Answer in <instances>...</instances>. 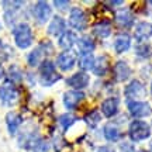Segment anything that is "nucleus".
Segmentation results:
<instances>
[{
  "mask_svg": "<svg viewBox=\"0 0 152 152\" xmlns=\"http://www.w3.org/2000/svg\"><path fill=\"white\" fill-rule=\"evenodd\" d=\"M75 62H76V56L73 54H71V52H68V51L59 54L58 58H56V65L59 66L62 71H69V69H72L73 65H75Z\"/></svg>",
  "mask_w": 152,
  "mask_h": 152,
  "instance_id": "nucleus-10",
  "label": "nucleus"
},
{
  "mask_svg": "<svg viewBox=\"0 0 152 152\" xmlns=\"http://www.w3.org/2000/svg\"><path fill=\"white\" fill-rule=\"evenodd\" d=\"M54 6L56 9H59V10H66L68 6H69V1H68V0H65V1H62V0H55Z\"/></svg>",
  "mask_w": 152,
  "mask_h": 152,
  "instance_id": "nucleus-28",
  "label": "nucleus"
},
{
  "mask_svg": "<svg viewBox=\"0 0 152 152\" xmlns=\"http://www.w3.org/2000/svg\"><path fill=\"white\" fill-rule=\"evenodd\" d=\"M75 120L76 118L73 117V115H71V114H64V115L59 118V123H61V125H62L64 130H68L69 125H72L73 123H75Z\"/></svg>",
  "mask_w": 152,
  "mask_h": 152,
  "instance_id": "nucleus-27",
  "label": "nucleus"
},
{
  "mask_svg": "<svg viewBox=\"0 0 152 152\" xmlns=\"http://www.w3.org/2000/svg\"><path fill=\"white\" fill-rule=\"evenodd\" d=\"M66 83L69 85L71 87H73L75 90L77 89H83V87L87 86V83H89V75L86 73H83V72H79V73H75V75H72Z\"/></svg>",
  "mask_w": 152,
  "mask_h": 152,
  "instance_id": "nucleus-11",
  "label": "nucleus"
},
{
  "mask_svg": "<svg viewBox=\"0 0 152 152\" xmlns=\"http://www.w3.org/2000/svg\"><path fill=\"white\" fill-rule=\"evenodd\" d=\"M0 100L4 106H14L18 102V90L10 80L0 86Z\"/></svg>",
  "mask_w": 152,
  "mask_h": 152,
  "instance_id": "nucleus-4",
  "label": "nucleus"
},
{
  "mask_svg": "<svg viewBox=\"0 0 152 152\" xmlns=\"http://www.w3.org/2000/svg\"><path fill=\"white\" fill-rule=\"evenodd\" d=\"M52 14V10L47 1H38L37 4L34 6V17L39 24L48 21V18Z\"/></svg>",
  "mask_w": 152,
  "mask_h": 152,
  "instance_id": "nucleus-6",
  "label": "nucleus"
},
{
  "mask_svg": "<svg viewBox=\"0 0 152 152\" xmlns=\"http://www.w3.org/2000/svg\"><path fill=\"white\" fill-rule=\"evenodd\" d=\"M94 58H93L92 54H83L82 55L80 61H79V66H80L82 71H89V69H93L94 66Z\"/></svg>",
  "mask_w": 152,
  "mask_h": 152,
  "instance_id": "nucleus-24",
  "label": "nucleus"
},
{
  "mask_svg": "<svg viewBox=\"0 0 152 152\" xmlns=\"http://www.w3.org/2000/svg\"><path fill=\"white\" fill-rule=\"evenodd\" d=\"M117 23L123 27H130L132 24V16L128 9H123L117 13Z\"/></svg>",
  "mask_w": 152,
  "mask_h": 152,
  "instance_id": "nucleus-21",
  "label": "nucleus"
},
{
  "mask_svg": "<svg viewBox=\"0 0 152 152\" xmlns=\"http://www.w3.org/2000/svg\"><path fill=\"white\" fill-rule=\"evenodd\" d=\"M114 75H115L118 82H124L130 77L131 69H130V66L127 65L125 61H118L115 64V66H114Z\"/></svg>",
  "mask_w": 152,
  "mask_h": 152,
  "instance_id": "nucleus-15",
  "label": "nucleus"
},
{
  "mask_svg": "<svg viewBox=\"0 0 152 152\" xmlns=\"http://www.w3.org/2000/svg\"><path fill=\"white\" fill-rule=\"evenodd\" d=\"M104 137H106V140L107 141H111V142H115L118 141L120 138V131L118 128L113 124H109L104 127Z\"/></svg>",
  "mask_w": 152,
  "mask_h": 152,
  "instance_id": "nucleus-23",
  "label": "nucleus"
},
{
  "mask_svg": "<svg viewBox=\"0 0 152 152\" xmlns=\"http://www.w3.org/2000/svg\"><path fill=\"white\" fill-rule=\"evenodd\" d=\"M6 124H7V128H9L10 135H14L17 128H18L20 124H21V115L14 113V111L7 113V115H6Z\"/></svg>",
  "mask_w": 152,
  "mask_h": 152,
  "instance_id": "nucleus-16",
  "label": "nucleus"
},
{
  "mask_svg": "<svg viewBox=\"0 0 152 152\" xmlns=\"http://www.w3.org/2000/svg\"><path fill=\"white\" fill-rule=\"evenodd\" d=\"M128 110H130L131 115L138 117V118L147 117V115H149L152 113L151 106L145 103V102H130L128 103Z\"/></svg>",
  "mask_w": 152,
  "mask_h": 152,
  "instance_id": "nucleus-7",
  "label": "nucleus"
},
{
  "mask_svg": "<svg viewBox=\"0 0 152 152\" xmlns=\"http://www.w3.org/2000/svg\"><path fill=\"white\" fill-rule=\"evenodd\" d=\"M13 35H14V41L18 48L26 49L33 44V31L28 24L21 23L18 24L14 30H13Z\"/></svg>",
  "mask_w": 152,
  "mask_h": 152,
  "instance_id": "nucleus-1",
  "label": "nucleus"
},
{
  "mask_svg": "<svg viewBox=\"0 0 152 152\" xmlns=\"http://www.w3.org/2000/svg\"><path fill=\"white\" fill-rule=\"evenodd\" d=\"M130 45H131L130 35H127V34H121V35H118V37L115 38L114 48H115V51H117L118 54H123V52H125L127 49L130 48Z\"/></svg>",
  "mask_w": 152,
  "mask_h": 152,
  "instance_id": "nucleus-17",
  "label": "nucleus"
},
{
  "mask_svg": "<svg viewBox=\"0 0 152 152\" xmlns=\"http://www.w3.org/2000/svg\"><path fill=\"white\" fill-rule=\"evenodd\" d=\"M107 69H109V58L107 56H100V58H97V61H94L93 72L97 76L106 75Z\"/></svg>",
  "mask_w": 152,
  "mask_h": 152,
  "instance_id": "nucleus-19",
  "label": "nucleus"
},
{
  "mask_svg": "<svg viewBox=\"0 0 152 152\" xmlns=\"http://www.w3.org/2000/svg\"><path fill=\"white\" fill-rule=\"evenodd\" d=\"M128 135L134 142L142 141V140H147L148 137L151 135V128L145 121H140L135 120L130 124V131H128Z\"/></svg>",
  "mask_w": 152,
  "mask_h": 152,
  "instance_id": "nucleus-3",
  "label": "nucleus"
},
{
  "mask_svg": "<svg viewBox=\"0 0 152 152\" xmlns=\"http://www.w3.org/2000/svg\"><path fill=\"white\" fill-rule=\"evenodd\" d=\"M69 24L75 30H85L86 16H85L83 10H80L79 7H73L71 10V14H69Z\"/></svg>",
  "mask_w": 152,
  "mask_h": 152,
  "instance_id": "nucleus-8",
  "label": "nucleus"
},
{
  "mask_svg": "<svg viewBox=\"0 0 152 152\" xmlns=\"http://www.w3.org/2000/svg\"><path fill=\"white\" fill-rule=\"evenodd\" d=\"M97 152H114L111 148H109V147H100L97 149Z\"/></svg>",
  "mask_w": 152,
  "mask_h": 152,
  "instance_id": "nucleus-29",
  "label": "nucleus"
},
{
  "mask_svg": "<svg viewBox=\"0 0 152 152\" xmlns=\"http://www.w3.org/2000/svg\"><path fill=\"white\" fill-rule=\"evenodd\" d=\"M76 39H77V37H76L75 33H72V31H65L59 38V47L64 49H71L72 47L75 45Z\"/></svg>",
  "mask_w": 152,
  "mask_h": 152,
  "instance_id": "nucleus-18",
  "label": "nucleus"
},
{
  "mask_svg": "<svg viewBox=\"0 0 152 152\" xmlns=\"http://www.w3.org/2000/svg\"><path fill=\"white\" fill-rule=\"evenodd\" d=\"M3 76H4V69H3V66L0 65V79H1Z\"/></svg>",
  "mask_w": 152,
  "mask_h": 152,
  "instance_id": "nucleus-30",
  "label": "nucleus"
},
{
  "mask_svg": "<svg viewBox=\"0 0 152 152\" xmlns=\"http://www.w3.org/2000/svg\"><path fill=\"white\" fill-rule=\"evenodd\" d=\"M102 111L106 117H113L118 111V99L109 97L102 103Z\"/></svg>",
  "mask_w": 152,
  "mask_h": 152,
  "instance_id": "nucleus-13",
  "label": "nucleus"
},
{
  "mask_svg": "<svg viewBox=\"0 0 152 152\" xmlns=\"http://www.w3.org/2000/svg\"><path fill=\"white\" fill-rule=\"evenodd\" d=\"M149 37H152V24L145 21L140 23L135 27V38L140 42H142V41H147Z\"/></svg>",
  "mask_w": 152,
  "mask_h": 152,
  "instance_id": "nucleus-12",
  "label": "nucleus"
},
{
  "mask_svg": "<svg viewBox=\"0 0 152 152\" xmlns=\"http://www.w3.org/2000/svg\"><path fill=\"white\" fill-rule=\"evenodd\" d=\"M85 120H86V123L90 125V127H96V125L100 123V114H99L97 110H92V111L85 117Z\"/></svg>",
  "mask_w": 152,
  "mask_h": 152,
  "instance_id": "nucleus-26",
  "label": "nucleus"
},
{
  "mask_svg": "<svg viewBox=\"0 0 152 152\" xmlns=\"http://www.w3.org/2000/svg\"><path fill=\"white\" fill-rule=\"evenodd\" d=\"M1 48H3V42L0 41V51H1Z\"/></svg>",
  "mask_w": 152,
  "mask_h": 152,
  "instance_id": "nucleus-31",
  "label": "nucleus"
},
{
  "mask_svg": "<svg viewBox=\"0 0 152 152\" xmlns=\"http://www.w3.org/2000/svg\"><path fill=\"white\" fill-rule=\"evenodd\" d=\"M42 54H44V51L42 48H37V49H34L33 52H30V55H28V65L30 66H37L38 64H39V61H41V58H42Z\"/></svg>",
  "mask_w": 152,
  "mask_h": 152,
  "instance_id": "nucleus-25",
  "label": "nucleus"
},
{
  "mask_svg": "<svg viewBox=\"0 0 152 152\" xmlns=\"http://www.w3.org/2000/svg\"><path fill=\"white\" fill-rule=\"evenodd\" d=\"M151 92H152V85H151Z\"/></svg>",
  "mask_w": 152,
  "mask_h": 152,
  "instance_id": "nucleus-32",
  "label": "nucleus"
},
{
  "mask_svg": "<svg viewBox=\"0 0 152 152\" xmlns=\"http://www.w3.org/2000/svg\"><path fill=\"white\" fill-rule=\"evenodd\" d=\"M145 96H147V90H145V87L142 86L141 82L132 80L128 86L125 87V97L131 100V102L134 99H141L145 97Z\"/></svg>",
  "mask_w": 152,
  "mask_h": 152,
  "instance_id": "nucleus-5",
  "label": "nucleus"
},
{
  "mask_svg": "<svg viewBox=\"0 0 152 152\" xmlns=\"http://www.w3.org/2000/svg\"><path fill=\"white\" fill-rule=\"evenodd\" d=\"M61 76L55 71V65L51 61H44L39 66V82L42 86H52L55 82H58Z\"/></svg>",
  "mask_w": 152,
  "mask_h": 152,
  "instance_id": "nucleus-2",
  "label": "nucleus"
},
{
  "mask_svg": "<svg viewBox=\"0 0 152 152\" xmlns=\"http://www.w3.org/2000/svg\"><path fill=\"white\" fill-rule=\"evenodd\" d=\"M65 33V21L59 16H55L48 26V34L49 35H62Z\"/></svg>",
  "mask_w": 152,
  "mask_h": 152,
  "instance_id": "nucleus-14",
  "label": "nucleus"
},
{
  "mask_svg": "<svg viewBox=\"0 0 152 152\" xmlns=\"http://www.w3.org/2000/svg\"><path fill=\"white\" fill-rule=\"evenodd\" d=\"M77 45H79V48H80V51H83L85 54H90L93 49H94V41H93L90 37H87V35H85V37H82L79 41H77Z\"/></svg>",
  "mask_w": 152,
  "mask_h": 152,
  "instance_id": "nucleus-22",
  "label": "nucleus"
},
{
  "mask_svg": "<svg viewBox=\"0 0 152 152\" xmlns=\"http://www.w3.org/2000/svg\"><path fill=\"white\" fill-rule=\"evenodd\" d=\"M93 33L100 38H106L111 34V27H110V24L107 21L97 23V24L93 27Z\"/></svg>",
  "mask_w": 152,
  "mask_h": 152,
  "instance_id": "nucleus-20",
  "label": "nucleus"
},
{
  "mask_svg": "<svg viewBox=\"0 0 152 152\" xmlns=\"http://www.w3.org/2000/svg\"><path fill=\"white\" fill-rule=\"evenodd\" d=\"M83 99H85V93L77 92V90H71V92H66L64 94V104H65L66 109L73 110L79 106V103Z\"/></svg>",
  "mask_w": 152,
  "mask_h": 152,
  "instance_id": "nucleus-9",
  "label": "nucleus"
}]
</instances>
